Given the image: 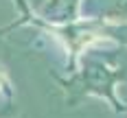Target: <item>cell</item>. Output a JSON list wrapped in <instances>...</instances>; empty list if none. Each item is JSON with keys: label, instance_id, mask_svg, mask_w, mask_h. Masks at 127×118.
Returning a JSON list of instances; mask_svg holds the SVG:
<instances>
[{"label": "cell", "instance_id": "cell-3", "mask_svg": "<svg viewBox=\"0 0 127 118\" xmlns=\"http://www.w3.org/2000/svg\"><path fill=\"white\" fill-rule=\"evenodd\" d=\"M13 2L18 4V11H20L22 22H26V20L31 22V20H33V9L29 7V2H26V0H13Z\"/></svg>", "mask_w": 127, "mask_h": 118}, {"label": "cell", "instance_id": "cell-1", "mask_svg": "<svg viewBox=\"0 0 127 118\" xmlns=\"http://www.w3.org/2000/svg\"><path fill=\"white\" fill-rule=\"evenodd\" d=\"M86 85L88 88H94L96 92H105V90H110V85H112V72H107V68L105 66H99V64H94V66H90L88 70H86Z\"/></svg>", "mask_w": 127, "mask_h": 118}, {"label": "cell", "instance_id": "cell-2", "mask_svg": "<svg viewBox=\"0 0 127 118\" xmlns=\"http://www.w3.org/2000/svg\"><path fill=\"white\" fill-rule=\"evenodd\" d=\"M99 18L127 22V0H107V4L103 7V11H101Z\"/></svg>", "mask_w": 127, "mask_h": 118}]
</instances>
